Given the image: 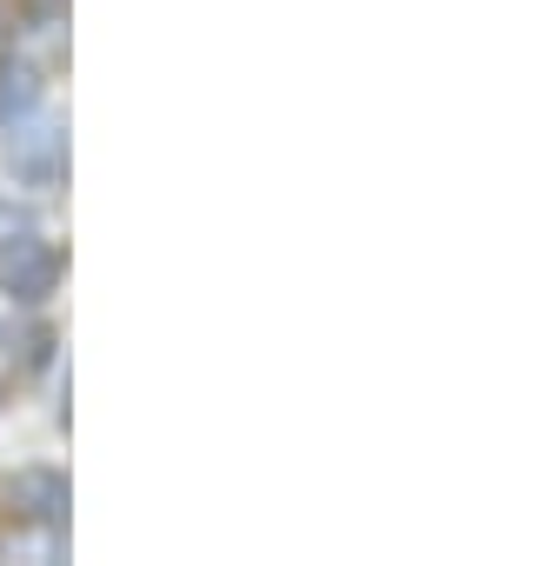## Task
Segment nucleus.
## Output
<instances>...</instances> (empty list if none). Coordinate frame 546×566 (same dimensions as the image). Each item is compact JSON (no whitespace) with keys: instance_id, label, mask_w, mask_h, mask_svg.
<instances>
[{"instance_id":"f257e3e1","label":"nucleus","mask_w":546,"mask_h":566,"mask_svg":"<svg viewBox=\"0 0 546 566\" xmlns=\"http://www.w3.org/2000/svg\"><path fill=\"white\" fill-rule=\"evenodd\" d=\"M54 287H61V247L34 227L0 233V294L14 307H41Z\"/></svg>"},{"instance_id":"7ed1b4c3","label":"nucleus","mask_w":546,"mask_h":566,"mask_svg":"<svg viewBox=\"0 0 546 566\" xmlns=\"http://www.w3.org/2000/svg\"><path fill=\"white\" fill-rule=\"evenodd\" d=\"M8 513L21 526H41V533H61L67 526V473L54 467H21L8 480Z\"/></svg>"},{"instance_id":"20e7f679","label":"nucleus","mask_w":546,"mask_h":566,"mask_svg":"<svg viewBox=\"0 0 546 566\" xmlns=\"http://www.w3.org/2000/svg\"><path fill=\"white\" fill-rule=\"evenodd\" d=\"M41 67L34 61H21V54H8L0 61V127H14V120H34V107H41Z\"/></svg>"},{"instance_id":"f03ea898","label":"nucleus","mask_w":546,"mask_h":566,"mask_svg":"<svg viewBox=\"0 0 546 566\" xmlns=\"http://www.w3.org/2000/svg\"><path fill=\"white\" fill-rule=\"evenodd\" d=\"M8 134V147H0V160H8V174H14V187H34V193H48V187H61V174H67V127H48V120H14V127H0Z\"/></svg>"}]
</instances>
